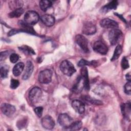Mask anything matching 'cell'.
Masks as SVG:
<instances>
[{"label":"cell","instance_id":"obj_1","mask_svg":"<svg viewBox=\"0 0 131 131\" xmlns=\"http://www.w3.org/2000/svg\"><path fill=\"white\" fill-rule=\"evenodd\" d=\"M60 69L63 74L68 76H71L76 72L74 65L67 60L61 62L60 64Z\"/></svg>","mask_w":131,"mask_h":131},{"label":"cell","instance_id":"obj_2","mask_svg":"<svg viewBox=\"0 0 131 131\" xmlns=\"http://www.w3.org/2000/svg\"><path fill=\"white\" fill-rule=\"evenodd\" d=\"M42 95L41 90L37 86L33 88L29 93L30 101L33 104L38 103L41 99Z\"/></svg>","mask_w":131,"mask_h":131},{"label":"cell","instance_id":"obj_3","mask_svg":"<svg viewBox=\"0 0 131 131\" xmlns=\"http://www.w3.org/2000/svg\"><path fill=\"white\" fill-rule=\"evenodd\" d=\"M24 18L25 23L29 25H33L38 21L39 16L34 11H28L25 13Z\"/></svg>","mask_w":131,"mask_h":131},{"label":"cell","instance_id":"obj_4","mask_svg":"<svg viewBox=\"0 0 131 131\" xmlns=\"http://www.w3.org/2000/svg\"><path fill=\"white\" fill-rule=\"evenodd\" d=\"M122 35V32L118 29H112L108 33V39L110 43L112 45H116Z\"/></svg>","mask_w":131,"mask_h":131},{"label":"cell","instance_id":"obj_5","mask_svg":"<svg viewBox=\"0 0 131 131\" xmlns=\"http://www.w3.org/2000/svg\"><path fill=\"white\" fill-rule=\"evenodd\" d=\"M52 72L49 69H45L40 72L38 75V80L40 83L47 84L52 80Z\"/></svg>","mask_w":131,"mask_h":131},{"label":"cell","instance_id":"obj_6","mask_svg":"<svg viewBox=\"0 0 131 131\" xmlns=\"http://www.w3.org/2000/svg\"><path fill=\"white\" fill-rule=\"evenodd\" d=\"M58 122L61 126L68 128L73 122V120L67 114L62 113L59 115Z\"/></svg>","mask_w":131,"mask_h":131},{"label":"cell","instance_id":"obj_7","mask_svg":"<svg viewBox=\"0 0 131 131\" xmlns=\"http://www.w3.org/2000/svg\"><path fill=\"white\" fill-rule=\"evenodd\" d=\"M75 40L76 43L85 53H88L89 52L88 41L84 36L80 34L77 35L75 37Z\"/></svg>","mask_w":131,"mask_h":131},{"label":"cell","instance_id":"obj_8","mask_svg":"<svg viewBox=\"0 0 131 131\" xmlns=\"http://www.w3.org/2000/svg\"><path fill=\"white\" fill-rule=\"evenodd\" d=\"M94 51L101 55H105L107 53L108 48L107 46L102 41L98 40L96 41L93 46Z\"/></svg>","mask_w":131,"mask_h":131},{"label":"cell","instance_id":"obj_9","mask_svg":"<svg viewBox=\"0 0 131 131\" xmlns=\"http://www.w3.org/2000/svg\"><path fill=\"white\" fill-rule=\"evenodd\" d=\"M100 24L102 27L106 29H118V24L116 21L108 18L102 19L100 21Z\"/></svg>","mask_w":131,"mask_h":131},{"label":"cell","instance_id":"obj_10","mask_svg":"<svg viewBox=\"0 0 131 131\" xmlns=\"http://www.w3.org/2000/svg\"><path fill=\"white\" fill-rule=\"evenodd\" d=\"M82 32L85 35H92L96 33V26L92 22H86L83 26Z\"/></svg>","mask_w":131,"mask_h":131},{"label":"cell","instance_id":"obj_11","mask_svg":"<svg viewBox=\"0 0 131 131\" xmlns=\"http://www.w3.org/2000/svg\"><path fill=\"white\" fill-rule=\"evenodd\" d=\"M1 109L2 112L6 116L8 117L12 116L15 112L16 109L14 106L8 104V103H3L2 104Z\"/></svg>","mask_w":131,"mask_h":131},{"label":"cell","instance_id":"obj_12","mask_svg":"<svg viewBox=\"0 0 131 131\" xmlns=\"http://www.w3.org/2000/svg\"><path fill=\"white\" fill-rule=\"evenodd\" d=\"M41 123L42 127L47 129H52L55 126L54 120L49 115L45 116L41 119Z\"/></svg>","mask_w":131,"mask_h":131},{"label":"cell","instance_id":"obj_13","mask_svg":"<svg viewBox=\"0 0 131 131\" xmlns=\"http://www.w3.org/2000/svg\"><path fill=\"white\" fill-rule=\"evenodd\" d=\"M130 101H128L126 103H122L121 105V113L123 117L126 119L130 120Z\"/></svg>","mask_w":131,"mask_h":131},{"label":"cell","instance_id":"obj_14","mask_svg":"<svg viewBox=\"0 0 131 131\" xmlns=\"http://www.w3.org/2000/svg\"><path fill=\"white\" fill-rule=\"evenodd\" d=\"M72 106L74 110L78 114H82L85 111V105L84 103L79 100H73L72 102Z\"/></svg>","mask_w":131,"mask_h":131},{"label":"cell","instance_id":"obj_15","mask_svg":"<svg viewBox=\"0 0 131 131\" xmlns=\"http://www.w3.org/2000/svg\"><path fill=\"white\" fill-rule=\"evenodd\" d=\"M34 66L32 62L31 61H27L26 63V68L24 74L23 75V79L27 80L30 78L33 71Z\"/></svg>","mask_w":131,"mask_h":131},{"label":"cell","instance_id":"obj_16","mask_svg":"<svg viewBox=\"0 0 131 131\" xmlns=\"http://www.w3.org/2000/svg\"><path fill=\"white\" fill-rule=\"evenodd\" d=\"M81 72V76L84 82V88L89 91L90 89V82L88 76V72L87 68L85 67H82V69L80 71Z\"/></svg>","mask_w":131,"mask_h":131},{"label":"cell","instance_id":"obj_17","mask_svg":"<svg viewBox=\"0 0 131 131\" xmlns=\"http://www.w3.org/2000/svg\"><path fill=\"white\" fill-rule=\"evenodd\" d=\"M84 88L83 80L81 76H79L77 78L76 83L73 85L72 88V91L75 93H80Z\"/></svg>","mask_w":131,"mask_h":131},{"label":"cell","instance_id":"obj_18","mask_svg":"<svg viewBox=\"0 0 131 131\" xmlns=\"http://www.w3.org/2000/svg\"><path fill=\"white\" fill-rule=\"evenodd\" d=\"M41 20L47 26H52L55 23V18L50 14H45L41 16Z\"/></svg>","mask_w":131,"mask_h":131},{"label":"cell","instance_id":"obj_19","mask_svg":"<svg viewBox=\"0 0 131 131\" xmlns=\"http://www.w3.org/2000/svg\"><path fill=\"white\" fill-rule=\"evenodd\" d=\"M118 5V3L117 1H112L107 4L106 5L104 6L101 8V11L102 12L107 13L110 10L112 9H116Z\"/></svg>","mask_w":131,"mask_h":131},{"label":"cell","instance_id":"obj_20","mask_svg":"<svg viewBox=\"0 0 131 131\" xmlns=\"http://www.w3.org/2000/svg\"><path fill=\"white\" fill-rule=\"evenodd\" d=\"M25 67L24 63L23 62H18L14 66L13 69V74L15 76H18L21 74Z\"/></svg>","mask_w":131,"mask_h":131},{"label":"cell","instance_id":"obj_21","mask_svg":"<svg viewBox=\"0 0 131 131\" xmlns=\"http://www.w3.org/2000/svg\"><path fill=\"white\" fill-rule=\"evenodd\" d=\"M23 6V2L22 1H11L9 2V8L12 10L21 8Z\"/></svg>","mask_w":131,"mask_h":131},{"label":"cell","instance_id":"obj_22","mask_svg":"<svg viewBox=\"0 0 131 131\" xmlns=\"http://www.w3.org/2000/svg\"><path fill=\"white\" fill-rule=\"evenodd\" d=\"M52 3L50 1L42 0L39 2L40 8L43 11H46L52 6Z\"/></svg>","mask_w":131,"mask_h":131},{"label":"cell","instance_id":"obj_23","mask_svg":"<svg viewBox=\"0 0 131 131\" xmlns=\"http://www.w3.org/2000/svg\"><path fill=\"white\" fill-rule=\"evenodd\" d=\"M122 51V48L121 46L120 45H118L115 49L114 54L113 55V56H112L111 60L113 61H114V60H116V59H117L119 58V57L120 56V55L121 54Z\"/></svg>","mask_w":131,"mask_h":131},{"label":"cell","instance_id":"obj_24","mask_svg":"<svg viewBox=\"0 0 131 131\" xmlns=\"http://www.w3.org/2000/svg\"><path fill=\"white\" fill-rule=\"evenodd\" d=\"M24 12V10L22 8H19V9H16V10H13L11 12H10L8 14V16L10 18L18 17L23 14Z\"/></svg>","mask_w":131,"mask_h":131},{"label":"cell","instance_id":"obj_25","mask_svg":"<svg viewBox=\"0 0 131 131\" xmlns=\"http://www.w3.org/2000/svg\"><path fill=\"white\" fill-rule=\"evenodd\" d=\"M82 125V123L81 121H76L75 122H73L68 128H69L71 130H78L81 128Z\"/></svg>","mask_w":131,"mask_h":131},{"label":"cell","instance_id":"obj_26","mask_svg":"<svg viewBox=\"0 0 131 131\" xmlns=\"http://www.w3.org/2000/svg\"><path fill=\"white\" fill-rule=\"evenodd\" d=\"M9 73V67L7 65H4L1 67L0 75L2 78H6L7 77Z\"/></svg>","mask_w":131,"mask_h":131},{"label":"cell","instance_id":"obj_27","mask_svg":"<svg viewBox=\"0 0 131 131\" xmlns=\"http://www.w3.org/2000/svg\"><path fill=\"white\" fill-rule=\"evenodd\" d=\"M96 62L95 61H89L85 59H81L78 63L77 65L79 67H83L85 66H94L96 65Z\"/></svg>","mask_w":131,"mask_h":131},{"label":"cell","instance_id":"obj_28","mask_svg":"<svg viewBox=\"0 0 131 131\" xmlns=\"http://www.w3.org/2000/svg\"><path fill=\"white\" fill-rule=\"evenodd\" d=\"M20 50H21L23 52L28 54H31V55H34L35 54V52L34 50L30 48L29 47L27 46H23L19 48Z\"/></svg>","mask_w":131,"mask_h":131},{"label":"cell","instance_id":"obj_29","mask_svg":"<svg viewBox=\"0 0 131 131\" xmlns=\"http://www.w3.org/2000/svg\"><path fill=\"white\" fill-rule=\"evenodd\" d=\"M121 65L122 68L124 70H125L129 68V63H128V60L126 57H124L122 59Z\"/></svg>","mask_w":131,"mask_h":131},{"label":"cell","instance_id":"obj_30","mask_svg":"<svg viewBox=\"0 0 131 131\" xmlns=\"http://www.w3.org/2000/svg\"><path fill=\"white\" fill-rule=\"evenodd\" d=\"M124 92L128 95H130L131 93V82L130 81H128L124 85Z\"/></svg>","mask_w":131,"mask_h":131},{"label":"cell","instance_id":"obj_31","mask_svg":"<svg viewBox=\"0 0 131 131\" xmlns=\"http://www.w3.org/2000/svg\"><path fill=\"white\" fill-rule=\"evenodd\" d=\"M19 84V82L18 80L12 79L10 82V88L12 89H16Z\"/></svg>","mask_w":131,"mask_h":131},{"label":"cell","instance_id":"obj_32","mask_svg":"<svg viewBox=\"0 0 131 131\" xmlns=\"http://www.w3.org/2000/svg\"><path fill=\"white\" fill-rule=\"evenodd\" d=\"M19 59V56L15 53H12L10 56V60L12 63H16Z\"/></svg>","mask_w":131,"mask_h":131},{"label":"cell","instance_id":"obj_33","mask_svg":"<svg viewBox=\"0 0 131 131\" xmlns=\"http://www.w3.org/2000/svg\"><path fill=\"white\" fill-rule=\"evenodd\" d=\"M34 112L38 117H41L42 115L43 108L41 106L36 107L34 108Z\"/></svg>","mask_w":131,"mask_h":131},{"label":"cell","instance_id":"obj_34","mask_svg":"<svg viewBox=\"0 0 131 131\" xmlns=\"http://www.w3.org/2000/svg\"><path fill=\"white\" fill-rule=\"evenodd\" d=\"M26 123H27V121H25V119L20 120L17 122V126L19 128H21L22 127H24L25 126V124Z\"/></svg>","mask_w":131,"mask_h":131},{"label":"cell","instance_id":"obj_35","mask_svg":"<svg viewBox=\"0 0 131 131\" xmlns=\"http://www.w3.org/2000/svg\"><path fill=\"white\" fill-rule=\"evenodd\" d=\"M9 54V52L8 51H4L1 53V55H0V60L1 61H2L3 60H5L7 56Z\"/></svg>","mask_w":131,"mask_h":131},{"label":"cell","instance_id":"obj_36","mask_svg":"<svg viewBox=\"0 0 131 131\" xmlns=\"http://www.w3.org/2000/svg\"><path fill=\"white\" fill-rule=\"evenodd\" d=\"M126 79L128 81H130V75L129 73H128L126 75Z\"/></svg>","mask_w":131,"mask_h":131}]
</instances>
